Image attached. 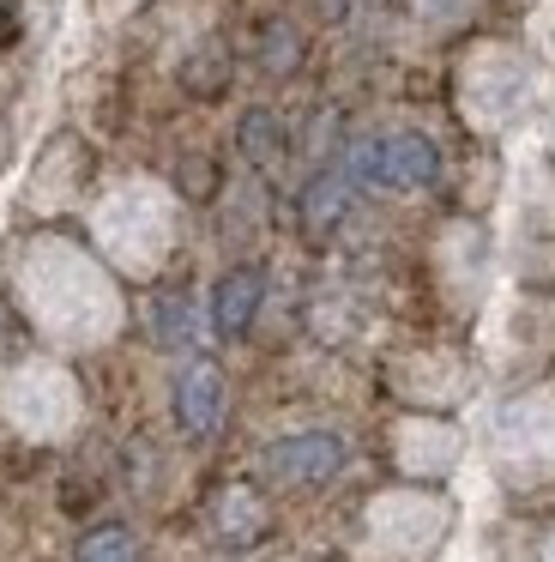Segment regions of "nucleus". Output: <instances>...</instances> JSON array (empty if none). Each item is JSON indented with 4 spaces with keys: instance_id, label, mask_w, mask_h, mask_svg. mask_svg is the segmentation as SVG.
<instances>
[{
    "instance_id": "nucleus-1",
    "label": "nucleus",
    "mask_w": 555,
    "mask_h": 562,
    "mask_svg": "<svg viewBox=\"0 0 555 562\" xmlns=\"http://www.w3.org/2000/svg\"><path fill=\"white\" fill-rule=\"evenodd\" d=\"M458 91H465L471 122L495 134V127H513L531 110V98H537V67L519 49H507V43H483L465 61V74H458Z\"/></svg>"
},
{
    "instance_id": "nucleus-2",
    "label": "nucleus",
    "mask_w": 555,
    "mask_h": 562,
    "mask_svg": "<svg viewBox=\"0 0 555 562\" xmlns=\"http://www.w3.org/2000/svg\"><path fill=\"white\" fill-rule=\"evenodd\" d=\"M344 170L356 188H374V194H422V188H434V176H441V151L429 146V134L398 127V134L356 139Z\"/></svg>"
},
{
    "instance_id": "nucleus-3",
    "label": "nucleus",
    "mask_w": 555,
    "mask_h": 562,
    "mask_svg": "<svg viewBox=\"0 0 555 562\" xmlns=\"http://www.w3.org/2000/svg\"><path fill=\"white\" fill-rule=\"evenodd\" d=\"M495 460H507L519 477H555V381L531 387L495 417Z\"/></svg>"
},
{
    "instance_id": "nucleus-4",
    "label": "nucleus",
    "mask_w": 555,
    "mask_h": 562,
    "mask_svg": "<svg viewBox=\"0 0 555 562\" xmlns=\"http://www.w3.org/2000/svg\"><path fill=\"white\" fill-rule=\"evenodd\" d=\"M109 255H121L133 272H145L157 260V248H169V200H157V188H121L97 218Z\"/></svg>"
},
{
    "instance_id": "nucleus-5",
    "label": "nucleus",
    "mask_w": 555,
    "mask_h": 562,
    "mask_svg": "<svg viewBox=\"0 0 555 562\" xmlns=\"http://www.w3.org/2000/svg\"><path fill=\"white\" fill-rule=\"evenodd\" d=\"M260 465L284 490H320L344 472V436H332V429H296V436H278L260 453Z\"/></svg>"
},
{
    "instance_id": "nucleus-6",
    "label": "nucleus",
    "mask_w": 555,
    "mask_h": 562,
    "mask_svg": "<svg viewBox=\"0 0 555 562\" xmlns=\"http://www.w3.org/2000/svg\"><path fill=\"white\" fill-rule=\"evenodd\" d=\"M446 520H453V514H446V502L429 496V490H386V496L369 508V532H381V544H393V550H429V544H441Z\"/></svg>"
},
{
    "instance_id": "nucleus-7",
    "label": "nucleus",
    "mask_w": 555,
    "mask_h": 562,
    "mask_svg": "<svg viewBox=\"0 0 555 562\" xmlns=\"http://www.w3.org/2000/svg\"><path fill=\"white\" fill-rule=\"evenodd\" d=\"M458 429L453 424H434V417H410V424H398L393 436V453H398V472L410 477H446L458 465Z\"/></svg>"
},
{
    "instance_id": "nucleus-8",
    "label": "nucleus",
    "mask_w": 555,
    "mask_h": 562,
    "mask_svg": "<svg viewBox=\"0 0 555 562\" xmlns=\"http://www.w3.org/2000/svg\"><path fill=\"white\" fill-rule=\"evenodd\" d=\"M175 424L193 441L217 436V424H224V369L217 363H188L175 375Z\"/></svg>"
},
{
    "instance_id": "nucleus-9",
    "label": "nucleus",
    "mask_w": 555,
    "mask_h": 562,
    "mask_svg": "<svg viewBox=\"0 0 555 562\" xmlns=\"http://www.w3.org/2000/svg\"><path fill=\"white\" fill-rule=\"evenodd\" d=\"M260 291H265L260 267H236V272L217 279V291H212V333L217 339H241V333L253 327V315H260Z\"/></svg>"
},
{
    "instance_id": "nucleus-10",
    "label": "nucleus",
    "mask_w": 555,
    "mask_h": 562,
    "mask_svg": "<svg viewBox=\"0 0 555 562\" xmlns=\"http://www.w3.org/2000/svg\"><path fill=\"white\" fill-rule=\"evenodd\" d=\"M350 194H356V182H350L344 164H338V170H320V176H314L308 194H302V224H308V236L338 231V218H344Z\"/></svg>"
},
{
    "instance_id": "nucleus-11",
    "label": "nucleus",
    "mask_w": 555,
    "mask_h": 562,
    "mask_svg": "<svg viewBox=\"0 0 555 562\" xmlns=\"http://www.w3.org/2000/svg\"><path fill=\"white\" fill-rule=\"evenodd\" d=\"M151 339L163 345V351H193L200 345V308H193V296H151Z\"/></svg>"
},
{
    "instance_id": "nucleus-12",
    "label": "nucleus",
    "mask_w": 555,
    "mask_h": 562,
    "mask_svg": "<svg viewBox=\"0 0 555 562\" xmlns=\"http://www.w3.org/2000/svg\"><path fill=\"white\" fill-rule=\"evenodd\" d=\"M217 532H224L229 544H248V538H260V532H265L260 496H253V490H241V484H229L224 502H217Z\"/></svg>"
},
{
    "instance_id": "nucleus-13",
    "label": "nucleus",
    "mask_w": 555,
    "mask_h": 562,
    "mask_svg": "<svg viewBox=\"0 0 555 562\" xmlns=\"http://www.w3.org/2000/svg\"><path fill=\"white\" fill-rule=\"evenodd\" d=\"M133 550H139V544H133V532H127V526H97V532L91 538H79V557H133Z\"/></svg>"
},
{
    "instance_id": "nucleus-14",
    "label": "nucleus",
    "mask_w": 555,
    "mask_h": 562,
    "mask_svg": "<svg viewBox=\"0 0 555 562\" xmlns=\"http://www.w3.org/2000/svg\"><path fill=\"white\" fill-rule=\"evenodd\" d=\"M241 139H248V158H265L272 139H278V122L272 115H248V122H241Z\"/></svg>"
},
{
    "instance_id": "nucleus-15",
    "label": "nucleus",
    "mask_w": 555,
    "mask_h": 562,
    "mask_svg": "<svg viewBox=\"0 0 555 562\" xmlns=\"http://www.w3.org/2000/svg\"><path fill=\"white\" fill-rule=\"evenodd\" d=\"M543 134H550V146H555V110H550V122H543Z\"/></svg>"
},
{
    "instance_id": "nucleus-16",
    "label": "nucleus",
    "mask_w": 555,
    "mask_h": 562,
    "mask_svg": "<svg viewBox=\"0 0 555 562\" xmlns=\"http://www.w3.org/2000/svg\"><path fill=\"white\" fill-rule=\"evenodd\" d=\"M543 550H550V557H555V538H543Z\"/></svg>"
}]
</instances>
